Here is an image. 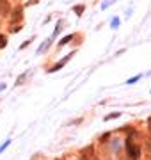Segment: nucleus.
<instances>
[{"label": "nucleus", "mask_w": 151, "mask_h": 160, "mask_svg": "<svg viewBox=\"0 0 151 160\" xmlns=\"http://www.w3.org/2000/svg\"><path fill=\"white\" fill-rule=\"evenodd\" d=\"M126 149H128V153H130V157H132V158H139V155H140V151L137 148H134V146H132V144L130 142H126Z\"/></svg>", "instance_id": "f257e3e1"}, {"label": "nucleus", "mask_w": 151, "mask_h": 160, "mask_svg": "<svg viewBox=\"0 0 151 160\" xmlns=\"http://www.w3.org/2000/svg\"><path fill=\"white\" fill-rule=\"evenodd\" d=\"M0 12H2V14H7V12H9V4H7V0H0Z\"/></svg>", "instance_id": "f03ea898"}, {"label": "nucleus", "mask_w": 151, "mask_h": 160, "mask_svg": "<svg viewBox=\"0 0 151 160\" xmlns=\"http://www.w3.org/2000/svg\"><path fill=\"white\" fill-rule=\"evenodd\" d=\"M71 39H73V36H66V38L61 41V45H66V43H68V41H71Z\"/></svg>", "instance_id": "7ed1b4c3"}, {"label": "nucleus", "mask_w": 151, "mask_h": 160, "mask_svg": "<svg viewBox=\"0 0 151 160\" xmlns=\"http://www.w3.org/2000/svg\"><path fill=\"white\" fill-rule=\"evenodd\" d=\"M4 46H6V38L0 36V48H4Z\"/></svg>", "instance_id": "20e7f679"}]
</instances>
